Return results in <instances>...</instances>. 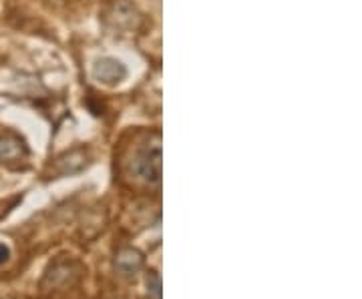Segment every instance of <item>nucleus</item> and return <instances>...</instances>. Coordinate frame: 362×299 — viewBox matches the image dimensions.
<instances>
[{"mask_svg": "<svg viewBox=\"0 0 362 299\" xmlns=\"http://www.w3.org/2000/svg\"><path fill=\"white\" fill-rule=\"evenodd\" d=\"M90 73H93V78L103 87H117L129 75L127 66L113 56H101L99 61H95Z\"/></svg>", "mask_w": 362, "mask_h": 299, "instance_id": "2", "label": "nucleus"}, {"mask_svg": "<svg viewBox=\"0 0 362 299\" xmlns=\"http://www.w3.org/2000/svg\"><path fill=\"white\" fill-rule=\"evenodd\" d=\"M161 139L156 135V141L143 145V149L137 153L133 161V169L137 173V177H141L147 183H159L161 181Z\"/></svg>", "mask_w": 362, "mask_h": 299, "instance_id": "1", "label": "nucleus"}, {"mask_svg": "<svg viewBox=\"0 0 362 299\" xmlns=\"http://www.w3.org/2000/svg\"><path fill=\"white\" fill-rule=\"evenodd\" d=\"M143 265V255L135 249H121L115 257L117 271H121L123 275H133L135 271H139Z\"/></svg>", "mask_w": 362, "mask_h": 299, "instance_id": "4", "label": "nucleus"}, {"mask_svg": "<svg viewBox=\"0 0 362 299\" xmlns=\"http://www.w3.org/2000/svg\"><path fill=\"white\" fill-rule=\"evenodd\" d=\"M26 155H28V147L18 135L6 133L0 137V163H18L25 161Z\"/></svg>", "mask_w": 362, "mask_h": 299, "instance_id": "3", "label": "nucleus"}, {"mask_svg": "<svg viewBox=\"0 0 362 299\" xmlns=\"http://www.w3.org/2000/svg\"><path fill=\"white\" fill-rule=\"evenodd\" d=\"M8 257H11V251H8V248H6L4 243H0V265L8 260Z\"/></svg>", "mask_w": 362, "mask_h": 299, "instance_id": "5", "label": "nucleus"}]
</instances>
